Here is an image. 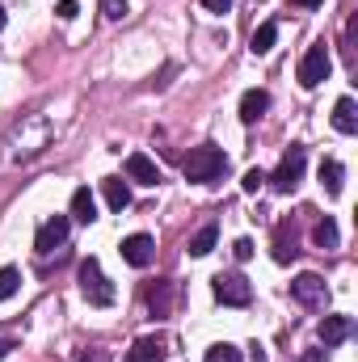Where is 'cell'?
Masks as SVG:
<instances>
[{"label": "cell", "instance_id": "cell-1", "mask_svg": "<svg viewBox=\"0 0 358 362\" xmlns=\"http://www.w3.org/2000/svg\"><path fill=\"white\" fill-rule=\"evenodd\" d=\"M224 169H228V156H224V148H215V144L190 148V156L181 160V173H185V181H198V185L219 181V177H224Z\"/></svg>", "mask_w": 358, "mask_h": 362}, {"label": "cell", "instance_id": "cell-2", "mask_svg": "<svg viewBox=\"0 0 358 362\" xmlns=\"http://www.w3.org/2000/svg\"><path fill=\"white\" fill-rule=\"evenodd\" d=\"M304 169H308V152L299 148V144H291L287 152H282V160H278V169L270 173V185L278 189V194H291L299 181H304Z\"/></svg>", "mask_w": 358, "mask_h": 362}, {"label": "cell", "instance_id": "cell-3", "mask_svg": "<svg viewBox=\"0 0 358 362\" xmlns=\"http://www.w3.org/2000/svg\"><path fill=\"white\" fill-rule=\"evenodd\" d=\"M81 291H85V299H89L93 308H110L114 303V282L101 274V262L97 257H85L81 262Z\"/></svg>", "mask_w": 358, "mask_h": 362}, {"label": "cell", "instance_id": "cell-4", "mask_svg": "<svg viewBox=\"0 0 358 362\" xmlns=\"http://www.w3.org/2000/svg\"><path fill=\"white\" fill-rule=\"evenodd\" d=\"M329 72H333V59H329V47L325 42H316V47H308L304 51V59H299V85L304 89H316V85H325L329 81Z\"/></svg>", "mask_w": 358, "mask_h": 362}, {"label": "cell", "instance_id": "cell-5", "mask_svg": "<svg viewBox=\"0 0 358 362\" xmlns=\"http://www.w3.org/2000/svg\"><path fill=\"white\" fill-rule=\"evenodd\" d=\"M211 291H215V299L224 303V308H249L253 303V286H249V278L245 274H215V282H211Z\"/></svg>", "mask_w": 358, "mask_h": 362}, {"label": "cell", "instance_id": "cell-6", "mask_svg": "<svg viewBox=\"0 0 358 362\" xmlns=\"http://www.w3.org/2000/svg\"><path fill=\"white\" fill-rule=\"evenodd\" d=\"M68 232H72V219H68V215H51V219L38 228L34 249H38L42 257H51L55 249H64V245H68Z\"/></svg>", "mask_w": 358, "mask_h": 362}, {"label": "cell", "instance_id": "cell-7", "mask_svg": "<svg viewBox=\"0 0 358 362\" xmlns=\"http://www.w3.org/2000/svg\"><path fill=\"white\" fill-rule=\"evenodd\" d=\"M152 257H156V240H152L148 232H131V236L122 240V262H127V266L148 270V266H152Z\"/></svg>", "mask_w": 358, "mask_h": 362}, {"label": "cell", "instance_id": "cell-8", "mask_svg": "<svg viewBox=\"0 0 358 362\" xmlns=\"http://www.w3.org/2000/svg\"><path fill=\"white\" fill-rule=\"evenodd\" d=\"M299 257V232H295V219H282L274 228V262L278 266H291Z\"/></svg>", "mask_w": 358, "mask_h": 362}, {"label": "cell", "instance_id": "cell-9", "mask_svg": "<svg viewBox=\"0 0 358 362\" xmlns=\"http://www.w3.org/2000/svg\"><path fill=\"white\" fill-rule=\"evenodd\" d=\"M291 295H295L304 308H321V303L329 299V286H325L321 274H299V278L291 282Z\"/></svg>", "mask_w": 358, "mask_h": 362}, {"label": "cell", "instance_id": "cell-10", "mask_svg": "<svg viewBox=\"0 0 358 362\" xmlns=\"http://www.w3.org/2000/svg\"><path fill=\"white\" fill-rule=\"evenodd\" d=\"M350 333H354V320H350V316H342V312L325 316V320H321V329H316V337H321V346H325V350L342 346V341H346Z\"/></svg>", "mask_w": 358, "mask_h": 362}, {"label": "cell", "instance_id": "cell-11", "mask_svg": "<svg viewBox=\"0 0 358 362\" xmlns=\"http://www.w3.org/2000/svg\"><path fill=\"white\" fill-rule=\"evenodd\" d=\"M122 173H127L131 181H139V185H156V181H161L156 160H152V156H144V152H131V156L122 160Z\"/></svg>", "mask_w": 358, "mask_h": 362}, {"label": "cell", "instance_id": "cell-12", "mask_svg": "<svg viewBox=\"0 0 358 362\" xmlns=\"http://www.w3.org/2000/svg\"><path fill=\"white\" fill-rule=\"evenodd\" d=\"M165 358H169L165 337H139V341L127 350V358L122 362H165Z\"/></svg>", "mask_w": 358, "mask_h": 362}, {"label": "cell", "instance_id": "cell-13", "mask_svg": "<svg viewBox=\"0 0 358 362\" xmlns=\"http://www.w3.org/2000/svg\"><path fill=\"white\" fill-rule=\"evenodd\" d=\"M72 219H76V223H85V228H89L93 219H97V198H93L89 185L72 189Z\"/></svg>", "mask_w": 358, "mask_h": 362}, {"label": "cell", "instance_id": "cell-14", "mask_svg": "<svg viewBox=\"0 0 358 362\" xmlns=\"http://www.w3.org/2000/svg\"><path fill=\"white\" fill-rule=\"evenodd\" d=\"M312 240H316V249H325V253H329V249H337V245H342L337 219H333V215H321V219H316V228H312Z\"/></svg>", "mask_w": 358, "mask_h": 362}, {"label": "cell", "instance_id": "cell-15", "mask_svg": "<svg viewBox=\"0 0 358 362\" xmlns=\"http://www.w3.org/2000/svg\"><path fill=\"white\" fill-rule=\"evenodd\" d=\"M333 127H337L342 135H354V131H358V105H354V97H337V105H333Z\"/></svg>", "mask_w": 358, "mask_h": 362}, {"label": "cell", "instance_id": "cell-16", "mask_svg": "<svg viewBox=\"0 0 358 362\" xmlns=\"http://www.w3.org/2000/svg\"><path fill=\"white\" fill-rule=\"evenodd\" d=\"M266 110H270V93L266 89H249L245 97H241V122H258Z\"/></svg>", "mask_w": 358, "mask_h": 362}, {"label": "cell", "instance_id": "cell-17", "mask_svg": "<svg viewBox=\"0 0 358 362\" xmlns=\"http://www.w3.org/2000/svg\"><path fill=\"white\" fill-rule=\"evenodd\" d=\"M101 194H105L110 211H127V206H131V189H127V181L122 177H105L101 181Z\"/></svg>", "mask_w": 358, "mask_h": 362}, {"label": "cell", "instance_id": "cell-18", "mask_svg": "<svg viewBox=\"0 0 358 362\" xmlns=\"http://www.w3.org/2000/svg\"><path fill=\"white\" fill-rule=\"evenodd\" d=\"M274 42H278V21H262V25L253 30L249 51H253V55H270V51H274Z\"/></svg>", "mask_w": 358, "mask_h": 362}, {"label": "cell", "instance_id": "cell-19", "mask_svg": "<svg viewBox=\"0 0 358 362\" xmlns=\"http://www.w3.org/2000/svg\"><path fill=\"white\" fill-rule=\"evenodd\" d=\"M215 240H219V228H215V223H202V228L190 236V253H194V257H207V253L215 249Z\"/></svg>", "mask_w": 358, "mask_h": 362}, {"label": "cell", "instance_id": "cell-20", "mask_svg": "<svg viewBox=\"0 0 358 362\" xmlns=\"http://www.w3.org/2000/svg\"><path fill=\"white\" fill-rule=\"evenodd\" d=\"M321 185L337 198L342 194V185H346V169H342V160H321Z\"/></svg>", "mask_w": 358, "mask_h": 362}, {"label": "cell", "instance_id": "cell-21", "mask_svg": "<svg viewBox=\"0 0 358 362\" xmlns=\"http://www.w3.org/2000/svg\"><path fill=\"white\" fill-rule=\"evenodd\" d=\"M169 299H173V282H156V286L148 291V308H152V316H169Z\"/></svg>", "mask_w": 358, "mask_h": 362}, {"label": "cell", "instance_id": "cell-22", "mask_svg": "<svg viewBox=\"0 0 358 362\" xmlns=\"http://www.w3.org/2000/svg\"><path fill=\"white\" fill-rule=\"evenodd\" d=\"M17 291H21V270L17 266H0V303L13 299Z\"/></svg>", "mask_w": 358, "mask_h": 362}, {"label": "cell", "instance_id": "cell-23", "mask_svg": "<svg viewBox=\"0 0 358 362\" xmlns=\"http://www.w3.org/2000/svg\"><path fill=\"white\" fill-rule=\"evenodd\" d=\"M202 362H245V358H241V350H236L232 341H215V346L202 354Z\"/></svg>", "mask_w": 358, "mask_h": 362}, {"label": "cell", "instance_id": "cell-24", "mask_svg": "<svg viewBox=\"0 0 358 362\" xmlns=\"http://www.w3.org/2000/svg\"><path fill=\"white\" fill-rule=\"evenodd\" d=\"M262 185H266V173H262V169H249L245 181H241V189H245V194H258Z\"/></svg>", "mask_w": 358, "mask_h": 362}, {"label": "cell", "instance_id": "cell-25", "mask_svg": "<svg viewBox=\"0 0 358 362\" xmlns=\"http://www.w3.org/2000/svg\"><path fill=\"white\" fill-rule=\"evenodd\" d=\"M101 13H105L110 21H122V17H127V0H101Z\"/></svg>", "mask_w": 358, "mask_h": 362}, {"label": "cell", "instance_id": "cell-26", "mask_svg": "<svg viewBox=\"0 0 358 362\" xmlns=\"http://www.w3.org/2000/svg\"><path fill=\"white\" fill-rule=\"evenodd\" d=\"M232 257H236V262H249V257H253V240H249V236H241V240L232 245Z\"/></svg>", "mask_w": 358, "mask_h": 362}, {"label": "cell", "instance_id": "cell-27", "mask_svg": "<svg viewBox=\"0 0 358 362\" xmlns=\"http://www.w3.org/2000/svg\"><path fill=\"white\" fill-rule=\"evenodd\" d=\"M55 13H59V21H72V17L81 13V4H76V0H59V4H55Z\"/></svg>", "mask_w": 358, "mask_h": 362}, {"label": "cell", "instance_id": "cell-28", "mask_svg": "<svg viewBox=\"0 0 358 362\" xmlns=\"http://www.w3.org/2000/svg\"><path fill=\"white\" fill-rule=\"evenodd\" d=\"M202 8H207V13H228L232 0H202Z\"/></svg>", "mask_w": 358, "mask_h": 362}, {"label": "cell", "instance_id": "cell-29", "mask_svg": "<svg viewBox=\"0 0 358 362\" xmlns=\"http://www.w3.org/2000/svg\"><path fill=\"white\" fill-rule=\"evenodd\" d=\"M249 362H270V358H266V350H262V346H253V350H249Z\"/></svg>", "mask_w": 358, "mask_h": 362}, {"label": "cell", "instance_id": "cell-30", "mask_svg": "<svg viewBox=\"0 0 358 362\" xmlns=\"http://www.w3.org/2000/svg\"><path fill=\"white\" fill-rule=\"evenodd\" d=\"M81 362H105V350H89V354H85Z\"/></svg>", "mask_w": 358, "mask_h": 362}, {"label": "cell", "instance_id": "cell-31", "mask_svg": "<svg viewBox=\"0 0 358 362\" xmlns=\"http://www.w3.org/2000/svg\"><path fill=\"white\" fill-rule=\"evenodd\" d=\"M8 350H13V341H8V337H0V362L8 358Z\"/></svg>", "mask_w": 358, "mask_h": 362}, {"label": "cell", "instance_id": "cell-32", "mask_svg": "<svg viewBox=\"0 0 358 362\" xmlns=\"http://www.w3.org/2000/svg\"><path fill=\"white\" fill-rule=\"evenodd\" d=\"M291 4H295V8H316L321 0H291Z\"/></svg>", "mask_w": 358, "mask_h": 362}, {"label": "cell", "instance_id": "cell-33", "mask_svg": "<svg viewBox=\"0 0 358 362\" xmlns=\"http://www.w3.org/2000/svg\"><path fill=\"white\" fill-rule=\"evenodd\" d=\"M4 21H8V13H4V4H0V30H4Z\"/></svg>", "mask_w": 358, "mask_h": 362}]
</instances>
